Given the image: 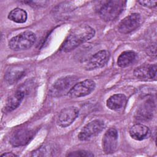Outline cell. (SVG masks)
Returning <instances> with one entry per match:
<instances>
[{
	"label": "cell",
	"mask_w": 157,
	"mask_h": 157,
	"mask_svg": "<svg viewBox=\"0 0 157 157\" xmlns=\"http://www.w3.org/2000/svg\"><path fill=\"white\" fill-rule=\"evenodd\" d=\"M94 34V29L89 25L77 26L69 34L62 45L61 50L64 52H71L82 44L90 40Z\"/></svg>",
	"instance_id": "cell-1"
},
{
	"label": "cell",
	"mask_w": 157,
	"mask_h": 157,
	"mask_svg": "<svg viewBox=\"0 0 157 157\" xmlns=\"http://www.w3.org/2000/svg\"><path fill=\"white\" fill-rule=\"evenodd\" d=\"M126 2L121 0H113L105 2L99 9V15L105 21L115 20L123 12Z\"/></svg>",
	"instance_id": "cell-2"
},
{
	"label": "cell",
	"mask_w": 157,
	"mask_h": 157,
	"mask_svg": "<svg viewBox=\"0 0 157 157\" xmlns=\"http://www.w3.org/2000/svg\"><path fill=\"white\" fill-rule=\"evenodd\" d=\"M36 40L35 34L30 31H26L13 37L9 41V48L14 51H21L31 48Z\"/></svg>",
	"instance_id": "cell-3"
},
{
	"label": "cell",
	"mask_w": 157,
	"mask_h": 157,
	"mask_svg": "<svg viewBox=\"0 0 157 157\" xmlns=\"http://www.w3.org/2000/svg\"><path fill=\"white\" fill-rule=\"evenodd\" d=\"M78 77L75 75H67L58 78L52 86L50 94L53 97H60L67 94L72 87L77 83Z\"/></svg>",
	"instance_id": "cell-4"
},
{
	"label": "cell",
	"mask_w": 157,
	"mask_h": 157,
	"mask_svg": "<svg viewBox=\"0 0 157 157\" xmlns=\"http://www.w3.org/2000/svg\"><path fill=\"white\" fill-rule=\"evenodd\" d=\"M104 123L101 120H94L87 123L80 131L78 138L82 141L87 140L95 136L103 130Z\"/></svg>",
	"instance_id": "cell-5"
},
{
	"label": "cell",
	"mask_w": 157,
	"mask_h": 157,
	"mask_svg": "<svg viewBox=\"0 0 157 157\" xmlns=\"http://www.w3.org/2000/svg\"><path fill=\"white\" fill-rule=\"evenodd\" d=\"M95 87L96 83L93 80L86 79L75 83L69 90L67 95L72 98L83 97L90 94Z\"/></svg>",
	"instance_id": "cell-6"
},
{
	"label": "cell",
	"mask_w": 157,
	"mask_h": 157,
	"mask_svg": "<svg viewBox=\"0 0 157 157\" xmlns=\"http://www.w3.org/2000/svg\"><path fill=\"white\" fill-rule=\"evenodd\" d=\"M141 17L139 13H133L124 18L118 24V30L122 34H128L137 29L140 24Z\"/></svg>",
	"instance_id": "cell-7"
},
{
	"label": "cell",
	"mask_w": 157,
	"mask_h": 157,
	"mask_svg": "<svg viewBox=\"0 0 157 157\" xmlns=\"http://www.w3.org/2000/svg\"><path fill=\"white\" fill-rule=\"evenodd\" d=\"M102 149L105 154L113 153L118 145V132L116 129L111 128L104 134L102 140Z\"/></svg>",
	"instance_id": "cell-8"
},
{
	"label": "cell",
	"mask_w": 157,
	"mask_h": 157,
	"mask_svg": "<svg viewBox=\"0 0 157 157\" xmlns=\"http://www.w3.org/2000/svg\"><path fill=\"white\" fill-rule=\"evenodd\" d=\"M78 109L74 106L63 109L58 117L57 124L62 128H66L71 125L78 115Z\"/></svg>",
	"instance_id": "cell-9"
},
{
	"label": "cell",
	"mask_w": 157,
	"mask_h": 157,
	"mask_svg": "<svg viewBox=\"0 0 157 157\" xmlns=\"http://www.w3.org/2000/svg\"><path fill=\"white\" fill-rule=\"evenodd\" d=\"M109 56L110 53L107 50L99 51L88 59L85 66V69L91 71L103 67L108 61Z\"/></svg>",
	"instance_id": "cell-10"
},
{
	"label": "cell",
	"mask_w": 157,
	"mask_h": 157,
	"mask_svg": "<svg viewBox=\"0 0 157 157\" xmlns=\"http://www.w3.org/2000/svg\"><path fill=\"white\" fill-rule=\"evenodd\" d=\"M34 132L28 129H20L13 133L10 139V143L13 147H17L28 144L34 136Z\"/></svg>",
	"instance_id": "cell-11"
},
{
	"label": "cell",
	"mask_w": 157,
	"mask_h": 157,
	"mask_svg": "<svg viewBox=\"0 0 157 157\" xmlns=\"http://www.w3.org/2000/svg\"><path fill=\"white\" fill-rule=\"evenodd\" d=\"M136 77L140 79H152L156 76V64H144L136 67L134 71Z\"/></svg>",
	"instance_id": "cell-12"
},
{
	"label": "cell",
	"mask_w": 157,
	"mask_h": 157,
	"mask_svg": "<svg viewBox=\"0 0 157 157\" xmlns=\"http://www.w3.org/2000/svg\"><path fill=\"white\" fill-rule=\"evenodd\" d=\"M129 133L132 139L136 140H142L150 136V131L147 126L137 123L130 128Z\"/></svg>",
	"instance_id": "cell-13"
},
{
	"label": "cell",
	"mask_w": 157,
	"mask_h": 157,
	"mask_svg": "<svg viewBox=\"0 0 157 157\" xmlns=\"http://www.w3.org/2000/svg\"><path fill=\"white\" fill-rule=\"evenodd\" d=\"M25 96V93L22 91H17L12 94L7 99L4 106V112H9L16 109L21 104Z\"/></svg>",
	"instance_id": "cell-14"
},
{
	"label": "cell",
	"mask_w": 157,
	"mask_h": 157,
	"mask_svg": "<svg viewBox=\"0 0 157 157\" xmlns=\"http://www.w3.org/2000/svg\"><path fill=\"white\" fill-rule=\"evenodd\" d=\"M126 97L123 94H115L111 96L106 102L107 107L112 110H118L123 108L126 103Z\"/></svg>",
	"instance_id": "cell-15"
},
{
	"label": "cell",
	"mask_w": 157,
	"mask_h": 157,
	"mask_svg": "<svg viewBox=\"0 0 157 157\" xmlns=\"http://www.w3.org/2000/svg\"><path fill=\"white\" fill-rule=\"evenodd\" d=\"M153 104L151 100H147L144 102L137 110L136 118L139 120H147L151 118L153 109Z\"/></svg>",
	"instance_id": "cell-16"
},
{
	"label": "cell",
	"mask_w": 157,
	"mask_h": 157,
	"mask_svg": "<svg viewBox=\"0 0 157 157\" xmlns=\"http://www.w3.org/2000/svg\"><path fill=\"white\" fill-rule=\"evenodd\" d=\"M24 74V68L20 66H14L8 69L4 75V79L8 84L12 85L20 79Z\"/></svg>",
	"instance_id": "cell-17"
},
{
	"label": "cell",
	"mask_w": 157,
	"mask_h": 157,
	"mask_svg": "<svg viewBox=\"0 0 157 157\" xmlns=\"http://www.w3.org/2000/svg\"><path fill=\"white\" fill-rule=\"evenodd\" d=\"M57 147L53 144H47L40 147L34 150L32 154V156H51L56 155L57 153Z\"/></svg>",
	"instance_id": "cell-18"
},
{
	"label": "cell",
	"mask_w": 157,
	"mask_h": 157,
	"mask_svg": "<svg viewBox=\"0 0 157 157\" xmlns=\"http://www.w3.org/2000/svg\"><path fill=\"white\" fill-rule=\"evenodd\" d=\"M136 53L131 50L122 52L118 58L117 64L120 67H126L131 65L136 59Z\"/></svg>",
	"instance_id": "cell-19"
},
{
	"label": "cell",
	"mask_w": 157,
	"mask_h": 157,
	"mask_svg": "<svg viewBox=\"0 0 157 157\" xmlns=\"http://www.w3.org/2000/svg\"><path fill=\"white\" fill-rule=\"evenodd\" d=\"M26 12L20 8H15L12 10L8 15V18L17 23H23L27 20Z\"/></svg>",
	"instance_id": "cell-20"
},
{
	"label": "cell",
	"mask_w": 157,
	"mask_h": 157,
	"mask_svg": "<svg viewBox=\"0 0 157 157\" xmlns=\"http://www.w3.org/2000/svg\"><path fill=\"white\" fill-rule=\"evenodd\" d=\"M66 156H93L94 154L90 151L86 150H78L68 153Z\"/></svg>",
	"instance_id": "cell-21"
},
{
	"label": "cell",
	"mask_w": 157,
	"mask_h": 157,
	"mask_svg": "<svg viewBox=\"0 0 157 157\" xmlns=\"http://www.w3.org/2000/svg\"><path fill=\"white\" fill-rule=\"evenodd\" d=\"M138 2L146 7H150V8H152L156 6V1H138Z\"/></svg>",
	"instance_id": "cell-22"
},
{
	"label": "cell",
	"mask_w": 157,
	"mask_h": 157,
	"mask_svg": "<svg viewBox=\"0 0 157 157\" xmlns=\"http://www.w3.org/2000/svg\"><path fill=\"white\" fill-rule=\"evenodd\" d=\"M1 157H12V156H17V155H15V154H14V153H12V152H7V153H3V154H2L1 155Z\"/></svg>",
	"instance_id": "cell-23"
}]
</instances>
